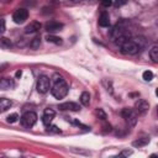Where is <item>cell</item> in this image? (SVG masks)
<instances>
[{
  "mask_svg": "<svg viewBox=\"0 0 158 158\" xmlns=\"http://www.w3.org/2000/svg\"><path fill=\"white\" fill-rule=\"evenodd\" d=\"M52 80H53V86L51 89L52 95L56 99H63L64 96H67V94H68V84L65 83L63 77L59 75V74H54Z\"/></svg>",
  "mask_w": 158,
  "mask_h": 158,
  "instance_id": "obj_1",
  "label": "cell"
},
{
  "mask_svg": "<svg viewBox=\"0 0 158 158\" xmlns=\"http://www.w3.org/2000/svg\"><path fill=\"white\" fill-rule=\"evenodd\" d=\"M128 37H130V32L126 30V27L122 23H117L110 31V38H111V41L115 42L118 46H121L126 40H128Z\"/></svg>",
  "mask_w": 158,
  "mask_h": 158,
  "instance_id": "obj_2",
  "label": "cell"
},
{
  "mask_svg": "<svg viewBox=\"0 0 158 158\" xmlns=\"http://www.w3.org/2000/svg\"><path fill=\"white\" fill-rule=\"evenodd\" d=\"M120 47H121V52L123 54H130V56L136 54L139 51V47L137 46V43L133 40H126Z\"/></svg>",
  "mask_w": 158,
  "mask_h": 158,
  "instance_id": "obj_3",
  "label": "cell"
},
{
  "mask_svg": "<svg viewBox=\"0 0 158 158\" xmlns=\"http://www.w3.org/2000/svg\"><path fill=\"white\" fill-rule=\"evenodd\" d=\"M49 86H51V79L47 75H40L37 79V85H36L37 91L41 94H46L49 90Z\"/></svg>",
  "mask_w": 158,
  "mask_h": 158,
  "instance_id": "obj_4",
  "label": "cell"
},
{
  "mask_svg": "<svg viewBox=\"0 0 158 158\" xmlns=\"http://www.w3.org/2000/svg\"><path fill=\"white\" fill-rule=\"evenodd\" d=\"M20 121H21V125L22 126H25V127H32L36 123V121H37V114L33 112V111H27V112H25L21 116Z\"/></svg>",
  "mask_w": 158,
  "mask_h": 158,
  "instance_id": "obj_5",
  "label": "cell"
},
{
  "mask_svg": "<svg viewBox=\"0 0 158 158\" xmlns=\"http://www.w3.org/2000/svg\"><path fill=\"white\" fill-rule=\"evenodd\" d=\"M28 17V11L26 9H17L14 14H12V20L15 23H22L27 20Z\"/></svg>",
  "mask_w": 158,
  "mask_h": 158,
  "instance_id": "obj_6",
  "label": "cell"
},
{
  "mask_svg": "<svg viewBox=\"0 0 158 158\" xmlns=\"http://www.w3.org/2000/svg\"><path fill=\"white\" fill-rule=\"evenodd\" d=\"M149 109V104L144 99H138L135 104V112L137 115H144Z\"/></svg>",
  "mask_w": 158,
  "mask_h": 158,
  "instance_id": "obj_7",
  "label": "cell"
},
{
  "mask_svg": "<svg viewBox=\"0 0 158 158\" xmlns=\"http://www.w3.org/2000/svg\"><path fill=\"white\" fill-rule=\"evenodd\" d=\"M54 116H56L54 110L48 107V109H46V110H44V112H43V116H42V122H43L46 126H48V125H49V123L53 121Z\"/></svg>",
  "mask_w": 158,
  "mask_h": 158,
  "instance_id": "obj_8",
  "label": "cell"
},
{
  "mask_svg": "<svg viewBox=\"0 0 158 158\" xmlns=\"http://www.w3.org/2000/svg\"><path fill=\"white\" fill-rule=\"evenodd\" d=\"M44 28L48 32H57V31H60L63 28V23H60L58 21H48L44 25Z\"/></svg>",
  "mask_w": 158,
  "mask_h": 158,
  "instance_id": "obj_9",
  "label": "cell"
},
{
  "mask_svg": "<svg viewBox=\"0 0 158 158\" xmlns=\"http://www.w3.org/2000/svg\"><path fill=\"white\" fill-rule=\"evenodd\" d=\"M59 109H60V110L79 111V110H80V106H79V104H77V102H73V101H65V102H63V104L59 105Z\"/></svg>",
  "mask_w": 158,
  "mask_h": 158,
  "instance_id": "obj_10",
  "label": "cell"
},
{
  "mask_svg": "<svg viewBox=\"0 0 158 158\" xmlns=\"http://www.w3.org/2000/svg\"><path fill=\"white\" fill-rule=\"evenodd\" d=\"M15 86V81L11 78H2L0 79V90H9Z\"/></svg>",
  "mask_w": 158,
  "mask_h": 158,
  "instance_id": "obj_11",
  "label": "cell"
},
{
  "mask_svg": "<svg viewBox=\"0 0 158 158\" xmlns=\"http://www.w3.org/2000/svg\"><path fill=\"white\" fill-rule=\"evenodd\" d=\"M40 28H41V23L38 21H32L30 25L26 26L25 32L26 33H33V32H37Z\"/></svg>",
  "mask_w": 158,
  "mask_h": 158,
  "instance_id": "obj_12",
  "label": "cell"
},
{
  "mask_svg": "<svg viewBox=\"0 0 158 158\" xmlns=\"http://www.w3.org/2000/svg\"><path fill=\"white\" fill-rule=\"evenodd\" d=\"M110 25V17H109V14L106 11L101 12L100 17H99V26L101 27H107Z\"/></svg>",
  "mask_w": 158,
  "mask_h": 158,
  "instance_id": "obj_13",
  "label": "cell"
},
{
  "mask_svg": "<svg viewBox=\"0 0 158 158\" xmlns=\"http://www.w3.org/2000/svg\"><path fill=\"white\" fill-rule=\"evenodd\" d=\"M11 105H12V102H11V100H10V99L0 98V112L6 111Z\"/></svg>",
  "mask_w": 158,
  "mask_h": 158,
  "instance_id": "obj_14",
  "label": "cell"
},
{
  "mask_svg": "<svg viewBox=\"0 0 158 158\" xmlns=\"http://www.w3.org/2000/svg\"><path fill=\"white\" fill-rule=\"evenodd\" d=\"M148 143H149V138L148 137H143V138H138V139L133 141L132 146L133 147H143V146H146Z\"/></svg>",
  "mask_w": 158,
  "mask_h": 158,
  "instance_id": "obj_15",
  "label": "cell"
},
{
  "mask_svg": "<svg viewBox=\"0 0 158 158\" xmlns=\"http://www.w3.org/2000/svg\"><path fill=\"white\" fill-rule=\"evenodd\" d=\"M80 102L84 106H89V104H90V94L88 91H83L81 93V95H80Z\"/></svg>",
  "mask_w": 158,
  "mask_h": 158,
  "instance_id": "obj_16",
  "label": "cell"
},
{
  "mask_svg": "<svg viewBox=\"0 0 158 158\" xmlns=\"http://www.w3.org/2000/svg\"><path fill=\"white\" fill-rule=\"evenodd\" d=\"M0 47L4 49H10L12 47V42L6 37H1L0 38Z\"/></svg>",
  "mask_w": 158,
  "mask_h": 158,
  "instance_id": "obj_17",
  "label": "cell"
},
{
  "mask_svg": "<svg viewBox=\"0 0 158 158\" xmlns=\"http://www.w3.org/2000/svg\"><path fill=\"white\" fill-rule=\"evenodd\" d=\"M149 57H151V59H152L154 63L158 62V46H153V47L151 48V51H149Z\"/></svg>",
  "mask_w": 158,
  "mask_h": 158,
  "instance_id": "obj_18",
  "label": "cell"
},
{
  "mask_svg": "<svg viewBox=\"0 0 158 158\" xmlns=\"http://www.w3.org/2000/svg\"><path fill=\"white\" fill-rule=\"evenodd\" d=\"M46 40H47L48 42L54 43V44H62V38L58 37V36H54V35H48V36L46 37Z\"/></svg>",
  "mask_w": 158,
  "mask_h": 158,
  "instance_id": "obj_19",
  "label": "cell"
},
{
  "mask_svg": "<svg viewBox=\"0 0 158 158\" xmlns=\"http://www.w3.org/2000/svg\"><path fill=\"white\" fill-rule=\"evenodd\" d=\"M40 44H41V37H40V36H36V37L30 42V47H31L32 49H37V48L40 47Z\"/></svg>",
  "mask_w": 158,
  "mask_h": 158,
  "instance_id": "obj_20",
  "label": "cell"
},
{
  "mask_svg": "<svg viewBox=\"0 0 158 158\" xmlns=\"http://www.w3.org/2000/svg\"><path fill=\"white\" fill-rule=\"evenodd\" d=\"M135 112V110H132V109H128V107H125V109H122V111H121V116L126 120L130 115H132Z\"/></svg>",
  "mask_w": 158,
  "mask_h": 158,
  "instance_id": "obj_21",
  "label": "cell"
},
{
  "mask_svg": "<svg viewBox=\"0 0 158 158\" xmlns=\"http://www.w3.org/2000/svg\"><path fill=\"white\" fill-rule=\"evenodd\" d=\"M19 120V115L16 114V112H14V114H11V115H9L7 117H6V121L9 122V123H14V122H16Z\"/></svg>",
  "mask_w": 158,
  "mask_h": 158,
  "instance_id": "obj_22",
  "label": "cell"
},
{
  "mask_svg": "<svg viewBox=\"0 0 158 158\" xmlns=\"http://www.w3.org/2000/svg\"><path fill=\"white\" fill-rule=\"evenodd\" d=\"M142 77H143V79H144L146 81H151V80L153 79V73H152L151 70H146V72H143Z\"/></svg>",
  "mask_w": 158,
  "mask_h": 158,
  "instance_id": "obj_23",
  "label": "cell"
},
{
  "mask_svg": "<svg viewBox=\"0 0 158 158\" xmlns=\"http://www.w3.org/2000/svg\"><path fill=\"white\" fill-rule=\"evenodd\" d=\"M95 115H96L100 120H106V114L104 112L102 109H96V110H95Z\"/></svg>",
  "mask_w": 158,
  "mask_h": 158,
  "instance_id": "obj_24",
  "label": "cell"
},
{
  "mask_svg": "<svg viewBox=\"0 0 158 158\" xmlns=\"http://www.w3.org/2000/svg\"><path fill=\"white\" fill-rule=\"evenodd\" d=\"M47 131H48V132H53V133H60V130H59L57 126H49V125H48Z\"/></svg>",
  "mask_w": 158,
  "mask_h": 158,
  "instance_id": "obj_25",
  "label": "cell"
},
{
  "mask_svg": "<svg viewBox=\"0 0 158 158\" xmlns=\"http://www.w3.org/2000/svg\"><path fill=\"white\" fill-rule=\"evenodd\" d=\"M127 1H128V0H116V1H115V6H116V7H121V6L126 5Z\"/></svg>",
  "mask_w": 158,
  "mask_h": 158,
  "instance_id": "obj_26",
  "label": "cell"
},
{
  "mask_svg": "<svg viewBox=\"0 0 158 158\" xmlns=\"http://www.w3.org/2000/svg\"><path fill=\"white\" fill-rule=\"evenodd\" d=\"M5 28H6V26H5V20H4V19H0V35H2V33L5 32Z\"/></svg>",
  "mask_w": 158,
  "mask_h": 158,
  "instance_id": "obj_27",
  "label": "cell"
},
{
  "mask_svg": "<svg viewBox=\"0 0 158 158\" xmlns=\"http://www.w3.org/2000/svg\"><path fill=\"white\" fill-rule=\"evenodd\" d=\"M101 5L104 7H109L112 5V0H101Z\"/></svg>",
  "mask_w": 158,
  "mask_h": 158,
  "instance_id": "obj_28",
  "label": "cell"
},
{
  "mask_svg": "<svg viewBox=\"0 0 158 158\" xmlns=\"http://www.w3.org/2000/svg\"><path fill=\"white\" fill-rule=\"evenodd\" d=\"M104 128H105V130H104V132H107V131L110 132V131H111V126H110V125H105V126H104Z\"/></svg>",
  "mask_w": 158,
  "mask_h": 158,
  "instance_id": "obj_29",
  "label": "cell"
},
{
  "mask_svg": "<svg viewBox=\"0 0 158 158\" xmlns=\"http://www.w3.org/2000/svg\"><path fill=\"white\" fill-rule=\"evenodd\" d=\"M6 67H7V64H6V63H5V64H1V65H0V72H2Z\"/></svg>",
  "mask_w": 158,
  "mask_h": 158,
  "instance_id": "obj_30",
  "label": "cell"
},
{
  "mask_svg": "<svg viewBox=\"0 0 158 158\" xmlns=\"http://www.w3.org/2000/svg\"><path fill=\"white\" fill-rule=\"evenodd\" d=\"M21 75H22V72H21V70H17V72H16V78H20Z\"/></svg>",
  "mask_w": 158,
  "mask_h": 158,
  "instance_id": "obj_31",
  "label": "cell"
},
{
  "mask_svg": "<svg viewBox=\"0 0 158 158\" xmlns=\"http://www.w3.org/2000/svg\"><path fill=\"white\" fill-rule=\"evenodd\" d=\"M131 153H132L131 151H123V152H122V154H125V156H130Z\"/></svg>",
  "mask_w": 158,
  "mask_h": 158,
  "instance_id": "obj_32",
  "label": "cell"
},
{
  "mask_svg": "<svg viewBox=\"0 0 158 158\" xmlns=\"http://www.w3.org/2000/svg\"><path fill=\"white\" fill-rule=\"evenodd\" d=\"M68 1H72V2H78V1H80V0H68Z\"/></svg>",
  "mask_w": 158,
  "mask_h": 158,
  "instance_id": "obj_33",
  "label": "cell"
}]
</instances>
